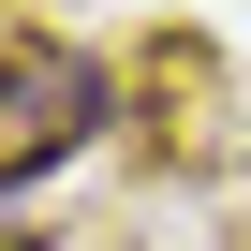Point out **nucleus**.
Wrapping results in <instances>:
<instances>
[{
	"instance_id": "1",
	"label": "nucleus",
	"mask_w": 251,
	"mask_h": 251,
	"mask_svg": "<svg viewBox=\"0 0 251 251\" xmlns=\"http://www.w3.org/2000/svg\"><path fill=\"white\" fill-rule=\"evenodd\" d=\"M89 133H103V59H74V45H15L0 59V192H30Z\"/></svg>"
},
{
	"instance_id": "2",
	"label": "nucleus",
	"mask_w": 251,
	"mask_h": 251,
	"mask_svg": "<svg viewBox=\"0 0 251 251\" xmlns=\"http://www.w3.org/2000/svg\"><path fill=\"white\" fill-rule=\"evenodd\" d=\"M0 251H15V236H0Z\"/></svg>"
}]
</instances>
